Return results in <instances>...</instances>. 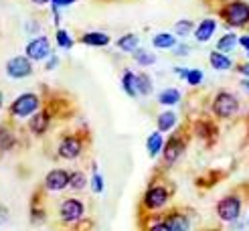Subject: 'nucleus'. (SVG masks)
Listing matches in <instances>:
<instances>
[{"mask_svg": "<svg viewBox=\"0 0 249 231\" xmlns=\"http://www.w3.org/2000/svg\"><path fill=\"white\" fill-rule=\"evenodd\" d=\"M239 71L243 73V75H247V77H249V63H247V65H241V67H239Z\"/></svg>", "mask_w": 249, "mask_h": 231, "instance_id": "38", "label": "nucleus"}, {"mask_svg": "<svg viewBox=\"0 0 249 231\" xmlns=\"http://www.w3.org/2000/svg\"><path fill=\"white\" fill-rule=\"evenodd\" d=\"M241 85H243V89H245V91H249V79H245V81H241Z\"/></svg>", "mask_w": 249, "mask_h": 231, "instance_id": "39", "label": "nucleus"}, {"mask_svg": "<svg viewBox=\"0 0 249 231\" xmlns=\"http://www.w3.org/2000/svg\"><path fill=\"white\" fill-rule=\"evenodd\" d=\"M178 100H180L178 89H164L158 93V102L162 106H174V104H178Z\"/></svg>", "mask_w": 249, "mask_h": 231, "instance_id": "23", "label": "nucleus"}, {"mask_svg": "<svg viewBox=\"0 0 249 231\" xmlns=\"http://www.w3.org/2000/svg\"><path fill=\"white\" fill-rule=\"evenodd\" d=\"M186 71H189V69H184V67H174V75L184 77V75H186Z\"/></svg>", "mask_w": 249, "mask_h": 231, "instance_id": "37", "label": "nucleus"}, {"mask_svg": "<svg viewBox=\"0 0 249 231\" xmlns=\"http://www.w3.org/2000/svg\"><path fill=\"white\" fill-rule=\"evenodd\" d=\"M193 20H178L177 27H174V33H177V36H186L189 33H193Z\"/></svg>", "mask_w": 249, "mask_h": 231, "instance_id": "28", "label": "nucleus"}, {"mask_svg": "<svg viewBox=\"0 0 249 231\" xmlns=\"http://www.w3.org/2000/svg\"><path fill=\"white\" fill-rule=\"evenodd\" d=\"M215 29H217V20H215V18H205V20L196 27V31H195V39H196L198 43H207L211 36H213Z\"/></svg>", "mask_w": 249, "mask_h": 231, "instance_id": "12", "label": "nucleus"}, {"mask_svg": "<svg viewBox=\"0 0 249 231\" xmlns=\"http://www.w3.org/2000/svg\"><path fill=\"white\" fill-rule=\"evenodd\" d=\"M6 73L15 79H22V77H29L33 73V63L29 57H12L8 63H6Z\"/></svg>", "mask_w": 249, "mask_h": 231, "instance_id": "7", "label": "nucleus"}, {"mask_svg": "<svg viewBox=\"0 0 249 231\" xmlns=\"http://www.w3.org/2000/svg\"><path fill=\"white\" fill-rule=\"evenodd\" d=\"M136 89H138V95H150L152 93V81L146 73L136 75Z\"/></svg>", "mask_w": 249, "mask_h": 231, "instance_id": "22", "label": "nucleus"}, {"mask_svg": "<svg viewBox=\"0 0 249 231\" xmlns=\"http://www.w3.org/2000/svg\"><path fill=\"white\" fill-rule=\"evenodd\" d=\"M146 146H148V152H150V156H158L160 154V150L164 148V138H162V134H160V130L152 132L150 136H148Z\"/></svg>", "mask_w": 249, "mask_h": 231, "instance_id": "15", "label": "nucleus"}, {"mask_svg": "<svg viewBox=\"0 0 249 231\" xmlns=\"http://www.w3.org/2000/svg\"><path fill=\"white\" fill-rule=\"evenodd\" d=\"M118 47L122 49V51L132 53L134 49H138V36H136V35H124L122 39L118 41Z\"/></svg>", "mask_w": 249, "mask_h": 231, "instance_id": "24", "label": "nucleus"}, {"mask_svg": "<svg viewBox=\"0 0 249 231\" xmlns=\"http://www.w3.org/2000/svg\"><path fill=\"white\" fill-rule=\"evenodd\" d=\"M8 219V209L6 207H0V223H4Z\"/></svg>", "mask_w": 249, "mask_h": 231, "instance_id": "36", "label": "nucleus"}, {"mask_svg": "<svg viewBox=\"0 0 249 231\" xmlns=\"http://www.w3.org/2000/svg\"><path fill=\"white\" fill-rule=\"evenodd\" d=\"M83 213H85V207H83V203L77 201V199H67V201H63V205H61V209H59V215H61V219H63L65 223H75V221H79V219L83 217Z\"/></svg>", "mask_w": 249, "mask_h": 231, "instance_id": "6", "label": "nucleus"}, {"mask_svg": "<svg viewBox=\"0 0 249 231\" xmlns=\"http://www.w3.org/2000/svg\"><path fill=\"white\" fill-rule=\"evenodd\" d=\"M0 107H2V93H0Z\"/></svg>", "mask_w": 249, "mask_h": 231, "instance_id": "41", "label": "nucleus"}, {"mask_svg": "<svg viewBox=\"0 0 249 231\" xmlns=\"http://www.w3.org/2000/svg\"><path fill=\"white\" fill-rule=\"evenodd\" d=\"M57 63H59V59H57V57H51V59L47 61V67H45V69H47V71H51V69L57 67Z\"/></svg>", "mask_w": 249, "mask_h": 231, "instance_id": "35", "label": "nucleus"}, {"mask_svg": "<svg viewBox=\"0 0 249 231\" xmlns=\"http://www.w3.org/2000/svg\"><path fill=\"white\" fill-rule=\"evenodd\" d=\"M27 57L31 61H43L51 57V43H49L47 36H36L27 45Z\"/></svg>", "mask_w": 249, "mask_h": 231, "instance_id": "5", "label": "nucleus"}, {"mask_svg": "<svg viewBox=\"0 0 249 231\" xmlns=\"http://www.w3.org/2000/svg\"><path fill=\"white\" fill-rule=\"evenodd\" d=\"M51 2H53V6L61 8V6H69V4H73L75 0H51Z\"/></svg>", "mask_w": 249, "mask_h": 231, "instance_id": "33", "label": "nucleus"}, {"mask_svg": "<svg viewBox=\"0 0 249 231\" xmlns=\"http://www.w3.org/2000/svg\"><path fill=\"white\" fill-rule=\"evenodd\" d=\"M166 229L168 231H186L189 229V219H186L184 215H170L168 219H166Z\"/></svg>", "mask_w": 249, "mask_h": 231, "instance_id": "16", "label": "nucleus"}, {"mask_svg": "<svg viewBox=\"0 0 249 231\" xmlns=\"http://www.w3.org/2000/svg\"><path fill=\"white\" fill-rule=\"evenodd\" d=\"M12 144H15V136H12V132L6 130V128H0V152L10 150Z\"/></svg>", "mask_w": 249, "mask_h": 231, "instance_id": "25", "label": "nucleus"}, {"mask_svg": "<svg viewBox=\"0 0 249 231\" xmlns=\"http://www.w3.org/2000/svg\"><path fill=\"white\" fill-rule=\"evenodd\" d=\"M223 17H225V20L231 27H243V24L249 22V4L239 2V0L237 2H231L223 10Z\"/></svg>", "mask_w": 249, "mask_h": 231, "instance_id": "3", "label": "nucleus"}, {"mask_svg": "<svg viewBox=\"0 0 249 231\" xmlns=\"http://www.w3.org/2000/svg\"><path fill=\"white\" fill-rule=\"evenodd\" d=\"M182 150H184V142L180 140V138H172L164 148H162V152H164V160L168 162V164H174L180 158V154H182Z\"/></svg>", "mask_w": 249, "mask_h": 231, "instance_id": "11", "label": "nucleus"}, {"mask_svg": "<svg viewBox=\"0 0 249 231\" xmlns=\"http://www.w3.org/2000/svg\"><path fill=\"white\" fill-rule=\"evenodd\" d=\"M85 45H93V47H106L109 43V36L106 33H85L83 39Z\"/></svg>", "mask_w": 249, "mask_h": 231, "instance_id": "17", "label": "nucleus"}, {"mask_svg": "<svg viewBox=\"0 0 249 231\" xmlns=\"http://www.w3.org/2000/svg\"><path fill=\"white\" fill-rule=\"evenodd\" d=\"M209 61H211V65H213V69H217V71H227L233 65V61L221 51H213L209 57Z\"/></svg>", "mask_w": 249, "mask_h": 231, "instance_id": "14", "label": "nucleus"}, {"mask_svg": "<svg viewBox=\"0 0 249 231\" xmlns=\"http://www.w3.org/2000/svg\"><path fill=\"white\" fill-rule=\"evenodd\" d=\"M235 45H237V36H235V35H225V36H221V39H219L217 49L221 53H229Z\"/></svg>", "mask_w": 249, "mask_h": 231, "instance_id": "26", "label": "nucleus"}, {"mask_svg": "<svg viewBox=\"0 0 249 231\" xmlns=\"http://www.w3.org/2000/svg\"><path fill=\"white\" fill-rule=\"evenodd\" d=\"M57 43H59V47H63V49H71V47H73V41H71L69 33L63 31V29L57 31Z\"/></svg>", "mask_w": 249, "mask_h": 231, "instance_id": "30", "label": "nucleus"}, {"mask_svg": "<svg viewBox=\"0 0 249 231\" xmlns=\"http://www.w3.org/2000/svg\"><path fill=\"white\" fill-rule=\"evenodd\" d=\"M91 189H93V193H102L104 191V178H102V175H93V178H91Z\"/></svg>", "mask_w": 249, "mask_h": 231, "instance_id": "31", "label": "nucleus"}, {"mask_svg": "<svg viewBox=\"0 0 249 231\" xmlns=\"http://www.w3.org/2000/svg\"><path fill=\"white\" fill-rule=\"evenodd\" d=\"M168 201V193L164 187H150L146 191V197H144V205L148 209H160L164 207Z\"/></svg>", "mask_w": 249, "mask_h": 231, "instance_id": "10", "label": "nucleus"}, {"mask_svg": "<svg viewBox=\"0 0 249 231\" xmlns=\"http://www.w3.org/2000/svg\"><path fill=\"white\" fill-rule=\"evenodd\" d=\"M49 122H51V116L47 112H35L33 118H31V132L36 134V136H41V134L49 128Z\"/></svg>", "mask_w": 249, "mask_h": 231, "instance_id": "13", "label": "nucleus"}, {"mask_svg": "<svg viewBox=\"0 0 249 231\" xmlns=\"http://www.w3.org/2000/svg\"><path fill=\"white\" fill-rule=\"evenodd\" d=\"M122 85H124V91H126L130 97H136V95H138V89H136V73H132V71H126V73H124Z\"/></svg>", "mask_w": 249, "mask_h": 231, "instance_id": "20", "label": "nucleus"}, {"mask_svg": "<svg viewBox=\"0 0 249 231\" xmlns=\"http://www.w3.org/2000/svg\"><path fill=\"white\" fill-rule=\"evenodd\" d=\"M156 124H158V130H160V132H168V130H172L174 124H177V114H174V112L160 114Z\"/></svg>", "mask_w": 249, "mask_h": 231, "instance_id": "21", "label": "nucleus"}, {"mask_svg": "<svg viewBox=\"0 0 249 231\" xmlns=\"http://www.w3.org/2000/svg\"><path fill=\"white\" fill-rule=\"evenodd\" d=\"M152 43H154L156 49H172L174 45H177V36L170 35V33H160L152 39Z\"/></svg>", "mask_w": 249, "mask_h": 231, "instance_id": "18", "label": "nucleus"}, {"mask_svg": "<svg viewBox=\"0 0 249 231\" xmlns=\"http://www.w3.org/2000/svg\"><path fill=\"white\" fill-rule=\"evenodd\" d=\"M132 55H134V59H136V63H140V65H144V67L156 63V55L150 53V51H144V49H134Z\"/></svg>", "mask_w": 249, "mask_h": 231, "instance_id": "19", "label": "nucleus"}, {"mask_svg": "<svg viewBox=\"0 0 249 231\" xmlns=\"http://www.w3.org/2000/svg\"><path fill=\"white\" fill-rule=\"evenodd\" d=\"M237 109H239V100L229 91L219 93L213 102V112L219 118H231V116L237 114Z\"/></svg>", "mask_w": 249, "mask_h": 231, "instance_id": "2", "label": "nucleus"}, {"mask_svg": "<svg viewBox=\"0 0 249 231\" xmlns=\"http://www.w3.org/2000/svg\"><path fill=\"white\" fill-rule=\"evenodd\" d=\"M85 182H87V178H85L83 173H71V175H69V187H71V189L81 191V189L85 187Z\"/></svg>", "mask_w": 249, "mask_h": 231, "instance_id": "27", "label": "nucleus"}, {"mask_svg": "<svg viewBox=\"0 0 249 231\" xmlns=\"http://www.w3.org/2000/svg\"><path fill=\"white\" fill-rule=\"evenodd\" d=\"M45 187L49 191H63L69 187V173L67 170H61V168H55L51 170L47 177H45Z\"/></svg>", "mask_w": 249, "mask_h": 231, "instance_id": "9", "label": "nucleus"}, {"mask_svg": "<svg viewBox=\"0 0 249 231\" xmlns=\"http://www.w3.org/2000/svg\"><path fill=\"white\" fill-rule=\"evenodd\" d=\"M33 2H35V4H39V6H41V4H47V2H49V0H33Z\"/></svg>", "mask_w": 249, "mask_h": 231, "instance_id": "40", "label": "nucleus"}, {"mask_svg": "<svg viewBox=\"0 0 249 231\" xmlns=\"http://www.w3.org/2000/svg\"><path fill=\"white\" fill-rule=\"evenodd\" d=\"M81 148H83V144L77 136H67L59 144V156L65 158V160H73V158H77L81 154Z\"/></svg>", "mask_w": 249, "mask_h": 231, "instance_id": "8", "label": "nucleus"}, {"mask_svg": "<svg viewBox=\"0 0 249 231\" xmlns=\"http://www.w3.org/2000/svg\"><path fill=\"white\" fill-rule=\"evenodd\" d=\"M174 53H177V55H180V57H184L186 53H189V45H174Z\"/></svg>", "mask_w": 249, "mask_h": 231, "instance_id": "32", "label": "nucleus"}, {"mask_svg": "<svg viewBox=\"0 0 249 231\" xmlns=\"http://www.w3.org/2000/svg\"><path fill=\"white\" fill-rule=\"evenodd\" d=\"M39 95H35V93H22L18 95L15 102H12L10 106V114L15 116V118H29L33 116L36 109H39Z\"/></svg>", "mask_w": 249, "mask_h": 231, "instance_id": "1", "label": "nucleus"}, {"mask_svg": "<svg viewBox=\"0 0 249 231\" xmlns=\"http://www.w3.org/2000/svg\"><path fill=\"white\" fill-rule=\"evenodd\" d=\"M184 79L189 81L191 85H198L203 81V71L201 69H189L186 71V75H184Z\"/></svg>", "mask_w": 249, "mask_h": 231, "instance_id": "29", "label": "nucleus"}, {"mask_svg": "<svg viewBox=\"0 0 249 231\" xmlns=\"http://www.w3.org/2000/svg\"><path fill=\"white\" fill-rule=\"evenodd\" d=\"M239 213H241V199H237V197H225L217 205V215L225 223H233L235 219L239 217Z\"/></svg>", "mask_w": 249, "mask_h": 231, "instance_id": "4", "label": "nucleus"}, {"mask_svg": "<svg viewBox=\"0 0 249 231\" xmlns=\"http://www.w3.org/2000/svg\"><path fill=\"white\" fill-rule=\"evenodd\" d=\"M237 43H239L241 47H245V49H247V57H249V35H245V36H239V39H237Z\"/></svg>", "mask_w": 249, "mask_h": 231, "instance_id": "34", "label": "nucleus"}]
</instances>
